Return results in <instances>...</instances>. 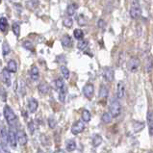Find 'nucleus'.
I'll use <instances>...</instances> for the list:
<instances>
[{"label":"nucleus","instance_id":"obj_1","mask_svg":"<svg viewBox=\"0 0 153 153\" xmlns=\"http://www.w3.org/2000/svg\"><path fill=\"white\" fill-rule=\"evenodd\" d=\"M3 113H4V117H5V119L7 120V123L10 126H14L16 123V116L15 112L12 110V108L6 105L4 107Z\"/></svg>","mask_w":153,"mask_h":153},{"label":"nucleus","instance_id":"obj_2","mask_svg":"<svg viewBox=\"0 0 153 153\" xmlns=\"http://www.w3.org/2000/svg\"><path fill=\"white\" fill-rule=\"evenodd\" d=\"M121 113V105L120 101L116 98L112 99L110 104V114L113 117H117Z\"/></svg>","mask_w":153,"mask_h":153},{"label":"nucleus","instance_id":"obj_3","mask_svg":"<svg viewBox=\"0 0 153 153\" xmlns=\"http://www.w3.org/2000/svg\"><path fill=\"white\" fill-rule=\"evenodd\" d=\"M141 13H142V10H141V6H140L139 0H133L132 4H131V7H130V13H129L130 16L132 17V19H136L141 16Z\"/></svg>","mask_w":153,"mask_h":153},{"label":"nucleus","instance_id":"obj_4","mask_svg":"<svg viewBox=\"0 0 153 153\" xmlns=\"http://www.w3.org/2000/svg\"><path fill=\"white\" fill-rule=\"evenodd\" d=\"M127 67H128L129 71H131V72L138 71V69L140 68V60L138 57H135V56L131 57L127 63Z\"/></svg>","mask_w":153,"mask_h":153},{"label":"nucleus","instance_id":"obj_5","mask_svg":"<svg viewBox=\"0 0 153 153\" xmlns=\"http://www.w3.org/2000/svg\"><path fill=\"white\" fill-rule=\"evenodd\" d=\"M8 142L11 145V146L13 148H16V143H17V140H16V133L15 129L12 127H10L8 131Z\"/></svg>","mask_w":153,"mask_h":153},{"label":"nucleus","instance_id":"obj_6","mask_svg":"<svg viewBox=\"0 0 153 153\" xmlns=\"http://www.w3.org/2000/svg\"><path fill=\"white\" fill-rule=\"evenodd\" d=\"M85 129V123H84V121H82V120H78L76 121L75 123H74L72 125V127H71V133L73 135H78V134H80L81 132H83Z\"/></svg>","mask_w":153,"mask_h":153},{"label":"nucleus","instance_id":"obj_7","mask_svg":"<svg viewBox=\"0 0 153 153\" xmlns=\"http://www.w3.org/2000/svg\"><path fill=\"white\" fill-rule=\"evenodd\" d=\"M83 94H84L85 97L88 99H91L94 94V87L93 84H87L83 88Z\"/></svg>","mask_w":153,"mask_h":153},{"label":"nucleus","instance_id":"obj_8","mask_svg":"<svg viewBox=\"0 0 153 153\" xmlns=\"http://www.w3.org/2000/svg\"><path fill=\"white\" fill-rule=\"evenodd\" d=\"M16 140L20 146H25L28 142V137L23 130H19L16 133Z\"/></svg>","mask_w":153,"mask_h":153},{"label":"nucleus","instance_id":"obj_9","mask_svg":"<svg viewBox=\"0 0 153 153\" xmlns=\"http://www.w3.org/2000/svg\"><path fill=\"white\" fill-rule=\"evenodd\" d=\"M1 77H2V81L7 87H10L12 84V80H11V74L7 71V68H4L1 73Z\"/></svg>","mask_w":153,"mask_h":153},{"label":"nucleus","instance_id":"obj_10","mask_svg":"<svg viewBox=\"0 0 153 153\" xmlns=\"http://www.w3.org/2000/svg\"><path fill=\"white\" fill-rule=\"evenodd\" d=\"M125 94V86L123 84V82L120 81L117 83V99H121L123 98Z\"/></svg>","mask_w":153,"mask_h":153},{"label":"nucleus","instance_id":"obj_11","mask_svg":"<svg viewBox=\"0 0 153 153\" xmlns=\"http://www.w3.org/2000/svg\"><path fill=\"white\" fill-rule=\"evenodd\" d=\"M103 77L107 82H112L114 80V71L111 68H105L103 69Z\"/></svg>","mask_w":153,"mask_h":153},{"label":"nucleus","instance_id":"obj_12","mask_svg":"<svg viewBox=\"0 0 153 153\" xmlns=\"http://www.w3.org/2000/svg\"><path fill=\"white\" fill-rule=\"evenodd\" d=\"M147 125H148V131H149V135L153 136V111L149 110L147 112L146 116Z\"/></svg>","mask_w":153,"mask_h":153},{"label":"nucleus","instance_id":"obj_13","mask_svg":"<svg viewBox=\"0 0 153 153\" xmlns=\"http://www.w3.org/2000/svg\"><path fill=\"white\" fill-rule=\"evenodd\" d=\"M38 90H39V93H40L42 95H45L49 93L50 87L46 82H41L40 84H39Z\"/></svg>","mask_w":153,"mask_h":153},{"label":"nucleus","instance_id":"obj_14","mask_svg":"<svg viewBox=\"0 0 153 153\" xmlns=\"http://www.w3.org/2000/svg\"><path fill=\"white\" fill-rule=\"evenodd\" d=\"M39 107V102H38V100L37 99H35V98H30L29 99V101H28V110L30 113H36L37 111V109Z\"/></svg>","mask_w":153,"mask_h":153},{"label":"nucleus","instance_id":"obj_15","mask_svg":"<svg viewBox=\"0 0 153 153\" xmlns=\"http://www.w3.org/2000/svg\"><path fill=\"white\" fill-rule=\"evenodd\" d=\"M30 78L33 82H36L39 80L40 78V71H39V68L36 65H33L31 68V71H30Z\"/></svg>","mask_w":153,"mask_h":153},{"label":"nucleus","instance_id":"obj_16","mask_svg":"<svg viewBox=\"0 0 153 153\" xmlns=\"http://www.w3.org/2000/svg\"><path fill=\"white\" fill-rule=\"evenodd\" d=\"M61 42H62V45L64 47H67V48L71 47L73 45L72 39L71 36H68V35H65V36H63V38L61 39Z\"/></svg>","mask_w":153,"mask_h":153},{"label":"nucleus","instance_id":"obj_17","mask_svg":"<svg viewBox=\"0 0 153 153\" xmlns=\"http://www.w3.org/2000/svg\"><path fill=\"white\" fill-rule=\"evenodd\" d=\"M7 71L10 72V73H16V71H17V64L15 60H11L8 62V65H7Z\"/></svg>","mask_w":153,"mask_h":153},{"label":"nucleus","instance_id":"obj_18","mask_svg":"<svg viewBox=\"0 0 153 153\" xmlns=\"http://www.w3.org/2000/svg\"><path fill=\"white\" fill-rule=\"evenodd\" d=\"M77 9H78V5H77L76 3L69 4V5L68 6V8H67V14H68V16H74V14H75L76 11H77Z\"/></svg>","mask_w":153,"mask_h":153},{"label":"nucleus","instance_id":"obj_19","mask_svg":"<svg viewBox=\"0 0 153 153\" xmlns=\"http://www.w3.org/2000/svg\"><path fill=\"white\" fill-rule=\"evenodd\" d=\"M109 95V90L105 85H101L99 89V97L101 99H106Z\"/></svg>","mask_w":153,"mask_h":153},{"label":"nucleus","instance_id":"obj_20","mask_svg":"<svg viewBox=\"0 0 153 153\" xmlns=\"http://www.w3.org/2000/svg\"><path fill=\"white\" fill-rule=\"evenodd\" d=\"M65 148H67V150L71 152V151H74L76 149V143L74 140L71 139V140H68L67 143H65Z\"/></svg>","mask_w":153,"mask_h":153},{"label":"nucleus","instance_id":"obj_21","mask_svg":"<svg viewBox=\"0 0 153 153\" xmlns=\"http://www.w3.org/2000/svg\"><path fill=\"white\" fill-rule=\"evenodd\" d=\"M8 29V19L6 17H0V31L6 32Z\"/></svg>","mask_w":153,"mask_h":153},{"label":"nucleus","instance_id":"obj_22","mask_svg":"<svg viewBox=\"0 0 153 153\" xmlns=\"http://www.w3.org/2000/svg\"><path fill=\"white\" fill-rule=\"evenodd\" d=\"M152 69H153V59L151 56H149L146 59V72L150 73L152 71Z\"/></svg>","mask_w":153,"mask_h":153},{"label":"nucleus","instance_id":"obj_23","mask_svg":"<svg viewBox=\"0 0 153 153\" xmlns=\"http://www.w3.org/2000/svg\"><path fill=\"white\" fill-rule=\"evenodd\" d=\"M55 86H56V88L58 91L65 88V83L63 78H61V77L57 78V79L55 80Z\"/></svg>","mask_w":153,"mask_h":153},{"label":"nucleus","instance_id":"obj_24","mask_svg":"<svg viewBox=\"0 0 153 153\" xmlns=\"http://www.w3.org/2000/svg\"><path fill=\"white\" fill-rule=\"evenodd\" d=\"M87 17L85 15H83V14H80L79 16H77V23L79 26H85L87 25Z\"/></svg>","mask_w":153,"mask_h":153},{"label":"nucleus","instance_id":"obj_25","mask_svg":"<svg viewBox=\"0 0 153 153\" xmlns=\"http://www.w3.org/2000/svg\"><path fill=\"white\" fill-rule=\"evenodd\" d=\"M67 93H68V90H67V87L62 90H59L58 91V94H59V100L61 102H65V97H67Z\"/></svg>","mask_w":153,"mask_h":153},{"label":"nucleus","instance_id":"obj_26","mask_svg":"<svg viewBox=\"0 0 153 153\" xmlns=\"http://www.w3.org/2000/svg\"><path fill=\"white\" fill-rule=\"evenodd\" d=\"M11 52V47L9 45L8 42H3V45H2V53L4 56H7L9 53Z\"/></svg>","mask_w":153,"mask_h":153},{"label":"nucleus","instance_id":"obj_27","mask_svg":"<svg viewBox=\"0 0 153 153\" xmlns=\"http://www.w3.org/2000/svg\"><path fill=\"white\" fill-rule=\"evenodd\" d=\"M73 36L76 40L81 41L83 40V38H84V32H83L81 29H75L73 31Z\"/></svg>","mask_w":153,"mask_h":153},{"label":"nucleus","instance_id":"obj_28","mask_svg":"<svg viewBox=\"0 0 153 153\" xmlns=\"http://www.w3.org/2000/svg\"><path fill=\"white\" fill-rule=\"evenodd\" d=\"M101 143H102V137L100 135H94L93 138V146L97 147L98 146L101 145Z\"/></svg>","mask_w":153,"mask_h":153},{"label":"nucleus","instance_id":"obj_29","mask_svg":"<svg viewBox=\"0 0 153 153\" xmlns=\"http://www.w3.org/2000/svg\"><path fill=\"white\" fill-rule=\"evenodd\" d=\"M61 72H62L63 76L65 79H68L69 76H71V72H69V69L65 67V65H61Z\"/></svg>","mask_w":153,"mask_h":153},{"label":"nucleus","instance_id":"obj_30","mask_svg":"<svg viewBox=\"0 0 153 153\" xmlns=\"http://www.w3.org/2000/svg\"><path fill=\"white\" fill-rule=\"evenodd\" d=\"M7 143H8V133L6 132L5 129L1 130V143L3 146H7Z\"/></svg>","mask_w":153,"mask_h":153},{"label":"nucleus","instance_id":"obj_31","mask_svg":"<svg viewBox=\"0 0 153 153\" xmlns=\"http://www.w3.org/2000/svg\"><path fill=\"white\" fill-rule=\"evenodd\" d=\"M91 113L88 110H83L82 112V120L84 122H89L91 120Z\"/></svg>","mask_w":153,"mask_h":153},{"label":"nucleus","instance_id":"obj_32","mask_svg":"<svg viewBox=\"0 0 153 153\" xmlns=\"http://www.w3.org/2000/svg\"><path fill=\"white\" fill-rule=\"evenodd\" d=\"M112 119H113V117L111 116V114L110 113H104L103 115H102V121L104 122V123H110V122L112 121Z\"/></svg>","mask_w":153,"mask_h":153},{"label":"nucleus","instance_id":"obj_33","mask_svg":"<svg viewBox=\"0 0 153 153\" xmlns=\"http://www.w3.org/2000/svg\"><path fill=\"white\" fill-rule=\"evenodd\" d=\"M88 45H89V42L88 41L82 40V41H80L79 42H78L77 47H78V49H79V50H85L87 47H88Z\"/></svg>","mask_w":153,"mask_h":153},{"label":"nucleus","instance_id":"obj_34","mask_svg":"<svg viewBox=\"0 0 153 153\" xmlns=\"http://www.w3.org/2000/svg\"><path fill=\"white\" fill-rule=\"evenodd\" d=\"M13 32L16 35V37H19V34H20V25L17 23V22H14L13 23Z\"/></svg>","mask_w":153,"mask_h":153},{"label":"nucleus","instance_id":"obj_35","mask_svg":"<svg viewBox=\"0 0 153 153\" xmlns=\"http://www.w3.org/2000/svg\"><path fill=\"white\" fill-rule=\"evenodd\" d=\"M26 4H27V7L29 9H31V10H34L35 8L38 7L39 1H38V0H28V1L26 2Z\"/></svg>","mask_w":153,"mask_h":153},{"label":"nucleus","instance_id":"obj_36","mask_svg":"<svg viewBox=\"0 0 153 153\" xmlns=\"http://www.w3.org/2000/svg\"><path fill=\"white\" fill-rule=\"evenodd\" d=\"M63 24L67 28H71V27H72V25H73V20L71 19V17H67V19H64Z\"/></svg>","mask_w":153,"mask_h":153},{"label":"nucleus","instance_id":"obj_37","mask_svg":"<svg viewBox=\"0 0 153 153\" xmlns=\"http://www.w3.org/2000/svg\"><path fill=\"white\" fill-rule=\"evenodd\" d=\"M23 46H24V48L28 49V50H31V51L34 50V45H33V43H32L31 42H29V41H25V42H23Z\"/></svg>","mask_w":153,"mask_h":153},{"label":"nucleus","instance_id":"obj_38","mask_svg":"<svg viewBox=\"0 0 153 153\" xmlns=\"http://www.w3.org/2000/svg\"><path fill=\"white\" fill-rule=\"evenodd\" d=\"M48 125H49V127L50 128H55L56 127V125H57V121H56V120L54 119V117H49L48 119Z\"/></svg>","mask_w":153,"mask_h":153},{"label":"nucleus","instance_id":"obj_39","mask_svg":"<svg viewBox=\"0 0 153 153\" xmlns=\"http://www.w3.org/2000/svg\"><path fill=\"white\" fill-rule=\"evenodd\" d=\"M0 153H11V151L8 149L6 146H3L2 143H0Z\"/></svg>","mask_w":153,"mask_h":153},{"label":"nucleus","instance_id":"obj_40","mask_svg":"<svg viewBox=\"0 0 153 153\" xmlns=\"http://www.w3.org/2000/svg\"><path fill=\"white\" fill-rule=\"evenodd\" d=\"M0 97H1L2 101H6V91L3 88H0Z\"/></svg>","mask_w":153,"mask_h":153},{"label":"nucleus","instance_id":"obj_41","mask_svg":"<svg viewBox=\"0 0 153 153\" xmlns=\"http://www.w3.org/2000/svg\"><path fill=\"white\" fill-rule=\"evenodd\" d=\"M97 25H98V27H99V28L104 29V28H105V26H106V23H105V21H104L103 19H99V20H98V22H97Z\"/></svg>","mask_w":153,"mask_h":153},{"label":"nucleus","instance_id":"obj_42","mask_svg":"<svg viewBox=\"0 0 153 153\" xmlns=\"http://www.w3.org/2000/svg\"><path fill=\"white\" fill-rule=\"evenodd\" d=\"M28 127H29V131H30V133L33 134L34 133V131H35V128H34V123H33V121H30L29 122V124H28Z\"/></svg>","mask_w":153,"mask_h":153},{"label":"nucleus","instance_id":"obj_43","mask_svg":"<svg viewBox=\"0 0 153 153\" xmlns=\"http://www.w3.org/2000/svg\"><path fill=\"white\" fill-rule=\"evenodd\" d=\"M0 3H1V0H0Z\"/></svg>","mask_w":153,"mask_h":153}]
</instances>
